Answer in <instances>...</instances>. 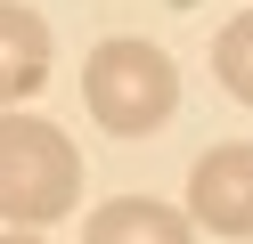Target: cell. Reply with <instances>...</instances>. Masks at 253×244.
I'll use <instances>...</instances> for the list:
<instances>
[{"instance_id": "6da1fadb", "label": "cell", "mask_w": 253, "mask_h": 244, "mask_svg": "<svg viewBox=\"0 0 253 244\" xmlns=\"http://www.w3.org/2000/svg\"><path fill=\"white\" fill-rule=\"evenodd\" d=\"M82 204V155L41 114H0V220L49 228Z\"/></svg>"}, {"instance_id": "277c9868", "label": "cell", "mask_w": 253, "mask_h": 244, "mask_svg": "<svg viewBox=\"0 0 253 244\" xmlns=\"http://www.w3.org/2000/svg\"><path fill=\"white\" fill-rule=\"evenodd\" d=\"M41 81H49V25L25 0H0V106H25Z\"/></svg>"}, {"instance_id": "5b68a950", "label": "cell", "mask_w": 253, "mask_h": 244, "mask_svg": "<svg viewBox=\"0 0 253 244\" xmlns=\"http://www.w3.org/2000/svg\"><path fill=\"white\" fill-rule=\"evenodd\" d=\"M82 244H196V228L171 204H155V195H115V204L90 211Z\"/></svg>"}, {"instance_id": "3957f363", "label": "cell", "mask_w": 253, "mask_h": 244, "mask_svg": "<svg viewBox=\"0 0 253 244\" xmlns=\"http://www.w3.org/2000/svg\"><path fill=\"white\" fill-rule=\"evenodd\" d=\"M188 220L212 228V236H253V146H204L196 171H188Z\"/></svg>"}, {"instance_id": "52a82bcc", "label": "cell", "mask_w": 253, "mask_h": 244, "mask_svg": "<svg viewBox=\"0 0 253 244\" xmlns=\"http://www.w3.org/2000/svg\"><path fill=\"white\" fill-rule=\"evenodd\" d=\"M0 244H41V236H33V228H17V236H0Z\"/></svg>"}, {"instance_id": "8992f818", "label": "cell", "mask_w": 253, "mask_h": 244, "mask_svg": "<svg viewBox=\"0 0 253 244\" xmlns=\"http://www.w3.org/2000/svg\"><path fill=\"white\" fill-rule=\"evenodd\" d=\"M212 73H220V90H229V98H245V106H253V8L220 25V41H212Z\"/></svg>"}, {"instance_id": "7a4b0ae2", "label": "cell", "mask_w": 253, "mask_h": 244, "mask_svg": "<svg viewBox=\"0 0 253 244\" xmlns=\"http://www.w3.org/2000/svg\"><path fill=\"white\" fill-rule=\"evenodd\" d=\"M82 98H90V114H98L115 139H147V130L180 106V65H171L155 41H131V33H123V41L90 49Z\"/></svg>"}]
</instances>
